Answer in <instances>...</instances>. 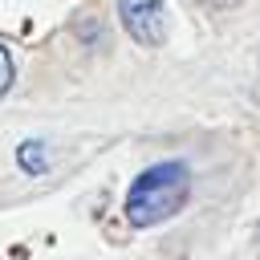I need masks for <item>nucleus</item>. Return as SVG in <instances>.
I'll return each instance as SVG.
<instances>
[{
  "label": "nucleus",
  "mask_w": 260,
  "mask_h": 260,
  "mask_svg": "<svg viewBox=\"0 0 260 260\" xmlns=\"http://www.w3.org/2000/svg\"><path fill=\"white\" fill-rule=\"evenodd\" d=\"M187 199H191V167L183 158H162L134 175L122 211H126L130 228H154V223H167L171 215H179L187 207Z\"/></svg>",
  "instance_id": "1"
},
{
  "label": "nucleus",
  "mask_w": 260,
  "mask_h": 260,
  "mask_svg": "<svg viewBox=\"0 0 260 260\" xmlns=\"http://www.w3.org/2000/svg\"><path fill=\"white\" fill-rule=\"evenodd\" d=\"M207 4H215V8H223V4H240V0H207Z\"/></svg>",
  "instance_id": "5"
},
{
  "label": "nucleus",
  "mask_w": 260,
  "mask_h": 260,
  "mask_svg": "<svg viewBox=\"0 0 260 260\" xmlns=\"http://www.w3.org/2000/svg\"><path fill=\"white\" fill-rule=\"evenodd\" d=\"M12 81H16V65H12V49L8 45H0V98L12 89Z\"/></svg>",
  "instance_id": "4"
},
{
  "label": "nucleus",
  "mask_w": 260,
  "mask_h": 260,
  "mask_svg": "<svg viewBox=\"0 0 260 260\" xmlns=\"http://www.w3.org/2000/svg\"><path fill=\"white\" fill-rule=\"evenodd\" d=\"M16 162H20L24 175H45V171H49V146H45V138L20 142V146H16Z\"/></svg>",
  "instance_id": "3"
},
{
  "label": "nucleus",
  "mask_w": 260,
  "mask_h": 260,
  "mask_svg": "<svg viewBox=\"0 0 260 260\" xmlns=\"http://www.w3.org/2000/svg\"><path fill=\"white\" fill-rule=\"evenodd\" d=\"M118 20L134 45L158 49L167 37V0H118Z\"/></svg>",
  "instance_id": "2"
}]
</instances>
